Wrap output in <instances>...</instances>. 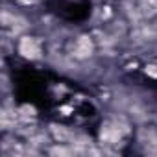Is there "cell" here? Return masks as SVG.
Listing matches in <instances>:
<instances>
[{
    "instance_id": "obj_2",
    "label": "cell",
    "mask_w": 157,
    "mask_h": 157,
    "mask_svg": "<svg viewBox=\"0 0 157 157\" xmlns=\"http://www.w3.org/2000/svg\"><path fill=\"white\" fill-rule=\"evenodd\" d=\"M93 50H94V44H93L91 37L83 35V37H80L76 41V57H80V59L89 57L93 54Z\"/></svg>"
},
{
    "instance_id": "obj_1",
    "label": "cell",
    "mask_w": 157,
    "mask_h": 157,
    "mask_svg": "<svg viewBox=\"0 0 157 157\" xmlns=\"http://www.w3.org/2000/svg\"><path fill=\"white\" fill-rule=\"evenodd\" d=\"M19 54L26 59H37L41 56V46L35 37H22L19 41Z\"/></svg>"
}]
</instances>
